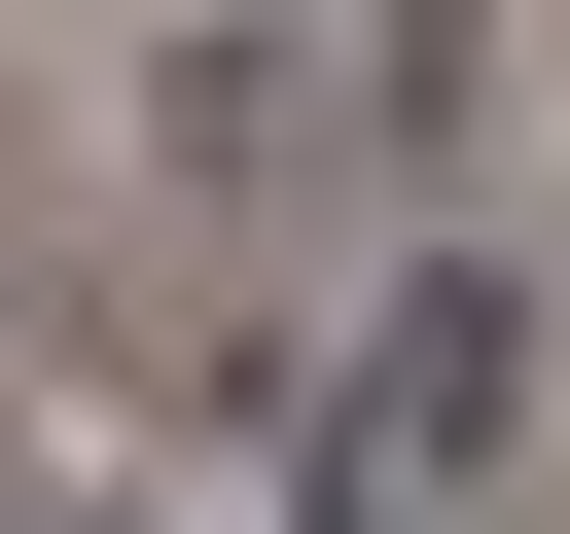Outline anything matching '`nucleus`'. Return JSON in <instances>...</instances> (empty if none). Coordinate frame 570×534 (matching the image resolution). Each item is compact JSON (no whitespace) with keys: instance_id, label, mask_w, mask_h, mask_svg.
Masks as SVG:
<instances>
[{"instance_id":"1","label":"nucleus","mask_w":570,"mask_h":534,"mask_svg":"<svg viewBox=\"0 0 570 534\" xmlns=\"http://www.w3.org/2000/svg\"><path fill=\"white\" fill-rule=\"evenodd\" d=\"M142 142H178L214 214H285V178L356 142V36H285V0H214V36H142Z\"/></svg>"},{"instance_id":"2","label":"nucleus","mask_w":570,"mask_h":534,"mask_svg":"<svg viewBox=\"0 0 570 534\" xmlns=\"http://www.w3.org/2000/svg\"><path fill=\"white\" fill-rule=\"evenodd\" d=\"M499 427H534V320H499V285L428 249V285L356 320V463H499Z\"/></svg>"}]
</instances>
